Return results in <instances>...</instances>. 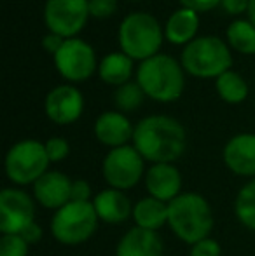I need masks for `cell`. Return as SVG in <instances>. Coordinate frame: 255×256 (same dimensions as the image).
Wrapping results in <instances>:
<instances>
[{
  "label": "cell",
  "instance_id": "cell-8",
  "mask_svg": "<svg viewBox=\"0 0 255 256\" xmlns=\"http://www.w3.org/2000/svg\"><path fill=\"white\" fill-rule=\"evenodd\" d=\"M145 160L133 145H124L109 150L102 162L103 180L110 188L131 190L140 183L145 174Z\"/></svg>",
  "mask_w": 255,
  "mask_h": 256
},
{
  "label": "cell",
  "instance_id": "cell-7",
  "mask_svg": "<svg viewBox=\"0 0 255 256\" xmlns=\"http://www.w3.org/2000/svg\"><path fill=\"white\" fill-rule=\"evenodd\" d=\"M46 145L37 140H21L6 155V174L14 185H34L49 171Z\"/></svg>",
  "mask_w": 255,
  "mask_h": 256
},
{
  "label": "cell",
  "instance_id": "cell-22",
  "mask_svg": "<svg viewBox=\"0 0 255 256\" xmlns=\"http://www.w3.org/2000/svg\"><path fill=\"white\" fill-rule=\"evenodd\" d=\"M215 89H217V94L220 96V100L231 104L245 102L246 96H248V84L241 75L232 70H227L220 77H217Z\"/></svg>",
  "mask_w": 255,
  "mask_h": 256
},
{
  "label": "cell",
  "instance_id": "cell-5",
  "mask_svg": "<svg viewBox=\"0 0 255 256\" xmlns=\"http://www.w3.org/2000/svg\"><path fill=\"white\" fill-rule=\"evenodd\" d=\"M232 56L222 38L204 35L189 42L182 51V66L194 77L217 78L231 68Z\"/></svg>",
  "mask_w": 255,
  "mask_h": 256
},
{
  "label": "cell",
  "instance_id": "cell-32",
  "mask_svg": "<svg viewBox=\"0 0 255 256\" xmlns=\"http://www.w3.org/2000/svg\"><path fill=\"white\" fill-rule=\"evenodd\" d=\"M220 6H222V9H224L227 14L238 16V14L248 12L250 0H222Z\"/></svg>",
  "mask_w": 255,
  "mask_h": 256
},
{
  "label": "cell",
  "instance_id": "cell-4",
  "mask_svg": "<svg viewBox=\"0 0 255 256\" xmlns=\"http://www.w3.org/2000/svg\"><path fill=\"white\" fill-rule=\"evenodd\" d=\"M164 32L159 21L147 12H131L119 26V46L131 60L145 61L159 54Z\"/></svg>",
  "mask_w": 255,
  "mask_h": 256
},
{
  "label": "cell",
  "instance_id": "cell-6",
  "mask_svg": "<svg viewBox=\"0 0 255 256\" xmlns=\"http://www.w3.org/2000/svg\"><path fill=\"white\" fill-rule=\"evenodd\" d=\"M51 234L63 246H79L93 237L98 228V214L93 202L70 200L55 211L51 218Z\"/></svg>",
  "mask_w": 255,
  "mask_h": 256
},
{
  "label": "cell",
  "instance_id": "cell-15",
  "mask_svg": "<svg viewBox=\"0 0 255 256\" xmlns=\"http://www.w3.org/2000/svg\"><path fill=\"white\" fill-rule=\"evenodd\" d=\"M93 131L96 140L110 150L128 145V142H133L135 134V128L123 112H103L95 120Z\"/></svg>",
  "mask_w": 255,
  "mask_h": 256
},
{
  "label": "cell",
  "instance_id": "cell-16",
  "mask_svg": "<svg viewBox=\"0 0 255 256\" xmlns=\"http://www.w3.org/2000/svg\"><path fill=\"white\" fill-rule=\"evenodd\" d=\"M72 180L62 171H48L34 183V197L46 209L58 211L70 202Z\"/></svg>",
  "mask_w": 255,
  "mask_h": 256
},
{
  "label": "cell",
  "instance_id": "cell-29",
  "mask_svg": "<svg viewBox=\"0 0 255 256\" xmlns=\"http://www.w3.org/2000/svg\"><path fill=\"white\" fill-rule=\"evenodd\" d=\"M117 0H89V14L93 18H109L116 12Z\"/></svg>",
  "mask_w": 255,
  "mask_h": 256
},
{
  "label": "cell",
  "instance_id": "cell-17",
  "mask_svg": "<svg viewBox=\"0 0 255 256\" xmlns=\"http://www.w3.org/2000/svg\"><path fill=\"white\" fill-rule=\"evenodd\" d=\"M91 202L96 214H98V220L110 223V225H119L133 216V206L135 204H131V200L128 199V196L123 190H116L109 186V188L96 194Z\"/></svg>",
  "mask_w": 255,
  "mask_h": 256
},
{
  "label": "cell",
  "instance_id": "cell-34",
  "mask_svg": "<svg viewBox=\"0 0 255 256\" xmlns=\"http://www.w3.org/2000/svg\"><path fill=\"white\" fill-rule=\"evenodd\" d=\"M67 40V38H63V37H60V35H56V34H49V35H46L44 38H42V46H44V49L48 52H51L53 56H55L56 52L62 49V46H63V42Z\"/></svg>",
  "mask_w": 255,
  "mask_h": 256
},
{
  "label": "cell",
  "instance_id": "cell-9",
  "mask_svg": "<svg viewBox=\"0 0 255 256\" xmlns=\"http://www.w3.org/2000/svg\"><path fill=\"white\" fill-rule=\"evenodd\" d=\"M89 0H48L44 20L49 32L63 38H74L88 23Z\"/></svg>",
  "mask_w": 255,
  "mask_h": 256
},
{
  "label": "cell",
  "instance_id": "cell-2",
  "mask_svg": "<svg viewBox=\"0 0 255 256\" xmlns=\"http://www.w3.org/2000/svg\"><path fill=\"white\" fill-rule=\"evenodd\" d=\"M168 226L189 246L210 237L213 212L208 200L201 194L182 192L168 204Z\"/></svg>",
  "mask_w": 255,
  "mask_h": 256
},
{
  "label": "cell",
  "instance_id": "cell-1",
  "mask_svg": "<svg viewBox=\"0 0 255 256\" xmlns=\"http://www.w3.org/2000/svg\"><path fill=\"white\" fill-rule=\"evenodd\" d=\"M133 146L143 160L152 164H173L185 152L187 134L177 118L168 115H149L135 126Z\"/></svg>",
  "mask_w": 255,
  "mask_h": 256
},
{
  "label": "cell",
  "instance_id": "cell-10",
  "mask_svg": "<svg viewBox=\"0 0 255 256\" xmlns=\"http://www.w3.org/2000/svg\"><path fill=\"white\" fill-rule=\"evenodd\" d=\"M56 70L70 82H84L96 70L95 49L81 38H67L62 49L55 54Z\"/></svg>",
  "mask_w": 255,
  "mask_h": 256
},
{
  "label": "cell",
  "instance_id": "cell-18",
  "mask_svg": "<svg viewBox=\"0 0 255 256\" xmlns=\"http://www.w3.org/2000/svg\"><path fill=\"white\" fill-rule=\"evenodd\" d=\"M163 239L154 230L133 226L119 239L116 256H163Z\"/></svg>",
  "mask_w": 255,
  "mask_h": 256
},
{
  "label": "cell",
  "instance_id": "cell-12",
  "mask_svg": "<svg viewBox=\"0 0 255 256\" xmlns=\"http://www.w3.org/2000/svg\"><path fill=\"white\" fill-rule=\"evenodd\" d=\"M46 115L58 126H68L79 120L84 110V98L81 91L70 84L56 86L46 96Z\"/></svg>",
  "mask_w": 255,
  "mask_h": 256
},
{
  "label": "cell",
  "instance_id": "cell-23",
  "mask_svg": "<svg viewBox=\"0 0 255 256\" xmlns=\"http://www.w3.org/2000/svg\"><path fill=\"white\" fill-rule=\"evenodd\" d=\"M229 44L241 54H255V26L252 21L236 20L225 32Z\"/></svg>",
  "mask_w": 255,
  "mask_h": 256
},
{
  "label": "cell",
  "instance_id": "cell-33",
  "mask_svg": "<svg viewBox=\"0 0 255 256\" xmlns=\"http://www.w3.org/2000/svg\"><path fill=\"white\" fill-rule=\"evenodd\" d=\"M42 234H44V232H42L41 225H39L37 222H34V223H30V225H28L27 228L20 234V236L32 246V244H37L39 240L42 239Z\"/></svg>",
  "mask_w": 255,
  "mask_h": 256
},
{
  "label": "cell",
  "instance_id": "cell-28",
  "mask_svg": "<svg viewBox=\"0 0 255 256\" xmlns=\"http://www.w3.org/2000/svg\"><path fill=\"white\" fill-rule=\"evenodd\" d=\"M220 254H222L220 244L215 239H211V237H206V239L192 244L191 253H189V256H220Z\"/></svg>",
  "mask_w": 255,
  "mask_h": 256
},
{
  "label": "cell",
  "instance_id": "cell-36",
  "mask_svg": "<svg viewBox=\"0 0 255 256\" xmlns=\"http://www.w3.org/2000/svg\"><path fill=\"white\" fill-rule=\"evenodd\" d=\"M133 2H138V0H133Z\"/></svg>",
  "mask_w": 255,
  "mask_h": 256
},
{
  "label": "cell",
  "instance_id": "cell-31",
  "mask_svg": "<svg viewBox=\"0 0 255 256\" xmlns=\"http://www.w3.org/2000/svg\"><path fill=\"white\" fill-rule=\"evenodd\" d=\"M178 2L185 9L196 10V12H206V10H211L217 6H220L222 0H178Z\"/></svg>",
  "mask_w": 255,
  "mask_h": 256
},
{
  "label": "cell",
  "instance_id": "cell-25",
  "mask_svg": "<svg viewBox=\"0 0 255 256\" xmlns=\"http://www.w3.org/2000/svg\"><path fill=\"white\" fill-rule=\"evenodd\" d=\"M145 92L138 86V82H128V84L117 88L114 92V103L121 112H133L143 103Z\"/></svg>",
  "mask_w": 255,
  "mask_h": 256
},
{
  "label": "cell",
  "instance_id": "cell-26",
  "mask_svg": "<svg viewBox=\"0 0 255 256\" xmlns=\"http://www.w3.org/2000/svg\"><path fill=\"white\" fill-rule=\"evenodd\" d=\"M30 244L20 234H2L0 239V256H28Z\"/></svg>",
  "mask_w": 255,
  "mask_h": 256
},
{
  "label": "cell",
  "instance_id": "cell-30",
  "mask_svg": "<svg viewBox=\"0 0 255 256\" xmlns=\"http://www.w3.org/2000/svg\"><path fill=\"white\" fill-rule=\"evenodd\" d=\"M70 200H74V202H91L93 200L91 185L86 180H74L72 182Z\"/></svg>",
  "mask_w": 255,
  "mask_h": 256
},
{
  "label": "cell",
  "instance_id": "cell-21",
  "mask_svg": "<svg viewBox=\"0 0 255 256\" xmlns=\"http://www.w3.org/2000/svg\"><path fill=\"white\" fill-rule=\"evenodd\" d=\"M133 74V60L124 52H110L100 61L98 75L105 84L121 86L128 84Z\"/></svg>",
  "mask_w": 255,
  "mask_h": 256
},
{
  "label": "cell",
  "instance_id": "cell-11",
  "mask_svg": "<svg viewBox=\"0 0 255 256\" xmlns=\"http://www.w3.org/2000/svg\"><path fill=\"white\" fill-rule=\"evenodd\" d=\"M35 222V204L20 188H4L0 192V232L21 234Z\"/></svg>",
  "mask_w": 255,
  "mask_h": 256
},
{
  "label": "cell",
  "instance_id": "cell-20",
  "mask_svg": "<svg viewBox=\"0 0 255 256\" xmlns=\"http://www.w3.org/2000/svg\"><path fill=\"white\" fill-rule=\"evenodd\" d=\"M133 220L136 226L157 232L168 223V204L147 196L133 206Z\"/></svg>",
  "mask_w": 255,
  "mask_h": 256
},
{
  "label": "cell",
  "instance_id": "cell-19",
  "mask_svg": "<svg viewBox=\"0 0 255 256\" xmlns=\"http://www.w3.org/2000/svg\"><path fill=\"white\" fill-rule=\"evenodd\" d=\"M197 28H199L197 12L182 7L168 18L166 24H164V37L175 46H187L189 42L194 40Z\"/></svg>",
  "mask_w": 255,
  "mask_h": 256
},
{
  "label": "cell",
  "instance_id": "cell-3",
  "mask_svg": "<svg viewBox=\"0 0 255 256\" xmlns=\"http://www.w3.org/2000/svg\"><path fill=\"white\" fill-rule=\"evenodd\" d=\"M136 82L147 98L159 103H171L184 92V66L168 54H156L140 63Z\"/></svg>",
  "mask_w": 255,
  "mask_h": 256
},
{
  "label": "cell",
  "instance_id": "cell-14",
  "mask_svg": "<svg viewBox=\"0 0 255 256\" xmlns=\"http://www.w3.org/2000/svg\"><path fill=\"white\" fill-rule=\"evenodd\" d=\"M145 188L150 197L170 204L182 194V174L175 164H152L145 172Z\"/></svg>",
  "mask_w": 255,
  "mask_h": 256
},
{
  "label": "cell",
  "instance_id": "cell-24",
  "mask_svg": "<svg viewBox=\"0 0 255 256\" xmlns=\"http://www.w3.org/2000/svg\"><path fill=\"white\" fill-rule=\"evenodd\" d=\"M234 214L243 226L255 232V178L245 183L236 196Z\"/></svg>",
  "mask_w": 255,
  "mask_h": 256
},
{
  "label": "cell",
  "instance_id": "cell-35",
  "mask_svg": "<svg viewBox=\"0 0 255 256\" xmlns=\"http://www.w3.org/2000/svg\"><path fill=\"white\" fill-rule=\"evenodd\" d=\"M248 21H252V24L255 26V0H250V6H248Z\"/></svg>",
  "mask_w": 255,
  "mask_h": 256
},
{
  "label": "cell",
  "instance_id": "cell-13",
  "mask_svg": "<svg viewBox=\"0 0 255 256\" xmlns=\"http://www.w3.org/2000/svg\"><path fill=\"white\" fill-rule=\"evenodd\" d=\"M229 171L245 178H255V134L241 132L225 143L222 152Z\"/></svg>",
  "mask_w": 255,
  "mask_h": 256
},
{
  "label": "cell",
  "instance_id": "cell-27",
  "mask_svg": "<svg viewBox=\"0 0 255 256\" xmlns=\"http://www.w3.org/2000/svg\"><path fill=\"white\" fill-rule=\"evenodd\" d=\"M46 145V152H48V157L51 162H62L68 157L70 154V145L65 138H60V136H55V138H49Z\"/></svg>",
  "mask_w": 255,
  "mask_h": 256
}]
</instances>
